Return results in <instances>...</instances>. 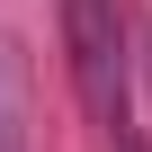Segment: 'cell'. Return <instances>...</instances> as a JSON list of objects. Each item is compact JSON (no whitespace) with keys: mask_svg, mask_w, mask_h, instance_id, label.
<instances>
[{"mask_svg":"<svg viewBox=\"0 0 152 152\" xmlns=\"http://www.w3.org/2000/svg\"><path fill=\"white\" fill-rule=\"evenodd\" d=\"M63 45H72V81H81L107 152L116 143H143V107H134V18L125 0H63Z\"/></svg>","mask_w":152,"mask_h":152,"instance_id":"1","label":"cell"},{"mask_svg":"<svg viewBox=\"0 0 152 152\" xmlns=\"http://www.w3.org/2000/svg\"><path fill=\"white\" fill-rule=\"evenodd\" d=\"M0 152H9V125H0Z\"/></svg>","mask_w":152,"mask_h":152,"instance_id":"2","label":"cell"}]
</instances>
